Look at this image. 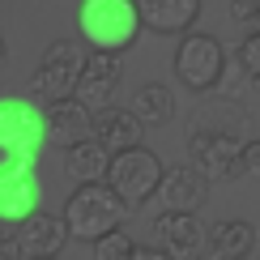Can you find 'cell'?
Wrapping results in <instances>:
<instances>
[{"instance_id": "23", "label": "cell", "mask_w": 260, "mask_h": 260, "mask_svg": "<svg viewBox=\"0 0 260 260\" xmlns=\"http://www.w3.org/2000/svg\"><path fill=\"white\" fill-rule=\"evenodd\" d=\"M239 171H243V175H252V179H260V137H252L239 149Z\"/></svg>"}, {"instance_id": "11", "label": "cell", "mask_w": 260, "mask_h": 260, "mask_svg": "<svg viewBox=\"0 0 260 260\" xmlns=\"http://www.w3.org/2000/svg\"><path fill=\"white\" fill-rule=\"evenodd\" d=\"M137 17L145 26V35L158 39H179L197 26L201 0H137Z\"/></svg>"}, {"instance_id": "5", "label": "cell", "mask_w": 260, "mask_h": 260, "mask_svg": "<svg viewBox=\"0 0 260 260\" xmlns=\"http://www.w3.org/2000/svg\"><path fill=\"white\" fill-rule=\"evenodd\" d=\"M47 145V115L39 99H0V154L17 158H39Z\"/></svg>"}, {"instance_id": "10", "label": "cell", "mask_w": 260, "mask_h": 260, "mask_svg": "<svg viewBox=\"0 0 260 260\" xmlns=\"http://www.w3.org/2000/svg\"><path fill=\"white\" fill-rule=\"evenodd\" d=\"M154 239L167 256H192V252L205 247L209 231L197 218V209H162L154 218Z\"/></svg>"}, {"instance_id": "12", "label": "cell", "mask_w": 260, "mask_h": 260, "mask_svg": "<svg viewBox=\"0 0 260 260\" xmlns=\"http://www.w3.org/2000/svg\"><path fill=\"white\" fill-rule=\"evenodd\" d=\"M64 239H69V226H64V218H56V213L35 209V213H26V218L17 222V252L30 256V260L60 256Z\"/></svg>"}, {"instance_id": "21", "label": "cell", "mask_w": 260, "mask_h": 260, "mask_svg": "<svg viewBox=\"0 0 260 260\" xmlns=\"http://www.w3.org/2000/svg\"><path fill=\"white\" fill-rule=\"evenodd\" d=\"M235 60L243 64L247 73L260 81V30H243V39H239V47H235Z\"/></svg>"}, {"instance_id": "16", "label": "cell", "mask_w": 260, "mask_h": 260, "mask_svg": "<svg viewBox=\"0 0 260 260\" xmlns=\"http://www.w3.org/2000/svg\"><path fill=\"white\" fill-rule=\"evenodd\" d=\"M107 167H111V149H107L99 137H81L77 145L64 149V171H69V179H73V183L107 179Z\"/></svg>"}, {"instance_id": "8", "label": "cell", "mask_w": 260, "mask_h": 260, "mask_svg": "<svg viewBox=\"0 0 260 260\" xmlns=\"http://www.w3.org/2000/svg\"><path fill=\"white\" fill-rule=\"evenodd\" d=\"M239 141L231 133H218V128H192L188 137V154L192 162L205 171L209 179H239Z\"/></svg>"}, {"instance_id": "13", "label": "cell", "mask_w": 260, "mask_h": 260, "mask_svg": "<svg viewBox=\"0 0 260 260\" xmlns=\"http://www.w3.org/2000/svg\"><path fill=\"white\" fill-rule=\"evenodd\" d=\"M90 137H99L107 149H128V145H141L145 137V124L133 115V107H115V103H103L90 111Z\"/></svg>"}, {"instance_id": "20", "label": "cell", "mask_w": 260, "mask_h": 260, "mask_svg": "<svg viewBox=\"0 0 260 260\" xmlns=\"http://www.w3.org/2000/svg\"><path fill=\"white\" fill-rule=\"evenodd\" d=\"M94 256L99 260H128V256H137V243L124 226H111L103 239H94Z\"/></svg>"}, {"instance_id": "25", "label": "cell", "mask_w": 260, "mask_h": 260, "mask_svg": "<svg viewBox=\"0 0 260 260\" xmlns=\"http://www.w3.org/2000/svg\"><path fill=\"white\" fill-rule=\"evenodd\" d=\"M5 56H9V43H5V35H0V64H5Z\"/></svg>"}, {"instance_id": "14", "label": "cell", "mask_w": 260, "mask_h": 260, "mask_svg": "<svg viewBox=\"0 0 260 260\" xmlns=\"http://www.w3.org/2000/svg\"><path fill=\"white\" fill-rule=\"evenodd\" d=\"M162 205L167 209H201L209 201V175L197 167V162H183V167H171L162 171Z\"/></svg>"}, {"instance_id": "3", "label": "cell", "mask_w": 260, "mask_h": 260, "mask_svg": "<svg viewBox=\"0 0 260 260\" xmlns=\"http://www.w3.org/2000/svg\"><path fill=\"white\" fill-rule=\"evenodd\" d=\"M162 171H167V167H162V158L154 154V149L128 145V149H115V154H111L107 183L115 188V197H120L128 209H137V205H145V201L158 192Z\"/></svg>"}, {"instance_id": "22", "label": "cell", "mask_w": 260, "mask_h": 260, "mask_svg": "<svg viewBox=\"0 0 260 260\" xmlns=\"http://www.w3.org/2000/svg\"><path fill=\"white\" fill-rule=\"evenodd\" d=\"M231 21L239 30H260V0H231Z\"/></svg>"}, {"instance_id": "19", "label": "cell", "mask_w": 260, "mask_h": 260, "mask_svg": "<svg viewBox=\"0 0 260 260\" xmlns=\"http://www.w3.org/2000/svg\"><path fill=\"white\" fill-rule=\"evenodd\" d=\"M218 90H222L231 103H243L247 94H256V90H260V81H256L252 73H247L243 64L231 56V60H226V69H222V77H218Z\"/></svg>"}, {"instance_id": "15", "label": "cell", "mask_w": 260, "mask_h": 260, "mask_svg": "<svg viewBox=\"0 0 260 260\" xmlns=\"http://www.w3.org/2000/svg\"><path fill=\"white\" fill-rule=\"evenodd\" d=\"M43 115H47V141L60 145V149H69V145H77L81 137H90V107H85L77 94L47 103Z\"/></svg>"}, {"instance_id": "7", "label": "cell", "mask_w": 260, "mask_h": 260, "mask_svg": "<svg viewBox=\"0 0 260 260\" xmlns=\"http://www.w3.org/2000/svg\"><path fill=\"white\" fill-rule=\"evenodd\" d=\"M39 158H17L5 154L0 158V222H21L26 213L39 209L43 201V183H39Z\"/></svg>"}, {"instance_id": "9", "label": "cell", "mask_w": 260, "mask_h": 260, "mask_svg": "<svg viewBox=\"0 0 260 260\" xmlns=\"http://www.w3.org/2000/svg\"><path fill=\"white\" fill-rule=\"evenodd\" d=\"M120 81H124V64H120V51H85V64H81V77H77V99L90 107H103V103H111V94L120 90Z\"/></svg>"}, {"instance_id": "1", "label": "cell", "mask_w": 260, "mask_h": 260, "mask_svg": "<svg viewBox=\"0 0 260 260\" xmlns=\"http://www.w3.org/2000/svg\"><path fill=\"white\" fill-rule=\"evenodd\" d=\"M124 213H128V205L115 197V188L107 179L77 183L73 197L64 201V226H69V239H81V243L103 239L111 226L124 222Z\"/></svg>"}, {"instance_id": "4", "label": "cell", "mask_w": 260, "mask_h": 260, "mask_svg": "<svg viewBox=\"0 0 260 260\" xmlns=\"http://www.w3.org/2000/svg\"><path fill=\"white\" fill-rule=\"evenodd\" d=\"M171 64H175V77H179L183 90L209 94V90H218V77L226 69V51L213 35L188 30V35H179V47H175V60Z\"/></svg>"}, {"instance_id": "2", "label": "cell", "mask_w": 260, "mask_h": 260, "mask_svg": "<svg viewBox=\"0 0 260 260\" xmlns=\"http://www.w3.org/2000/svg\"><path fill=\"white\" fill-rule=\"evenodd\" d=\"M77 30L85 39V47L94 51H124L141 35V17H137V0H81L77 9Z\"/></svg>"}, {"instance_id": "17", "label": "cell", "mask_w": 260, "mask_h": 260, "mask_svg": "<svg viewBox=\"0 0 260 260\" xmlns=\"http://www.w3.org/2000/svg\"><path fill=\"white\" fill-rule=\"evenodd\" d=\"M209 247L218 260H243L256 252V226L247 218H226L209 231Z\"/></svg>"}, {"instance_id": "6", "label": "cell", "mask_w": 260, "mask_h": 260, "mask_svg": "<svg viewBox=\"0 0 260 260\" xmlns=\"http://www.w3.org/2000/svg\"><path fill=\"white\" fill-rule=\"evenodd\" d=\"M81 64H85V47L77 39H56L47 51H43L35 77H30V94L39 103H56V99H69L77 90V77H81Z\"/></svg>"}, {"instance_id": "18", "label": "cell", "mask_w": 260, "mask_h": 260, "mask_svg": "<svg viewBox=\"0 0 260 260\" xmlns=\"http://www.w3.org/2000/svg\"><path fill=\"white\" fill-rule=\"evenodd\" d=\"M133 115H137L145 128L171 124V120H175V94H171L162 81H145V85L133 94Z\"/></svg>"}, {"instance_id": "24", "label": "cell", "mask_w": 260, "mask_h": 260, "mask_svg": "<svg viewBox=\"0 0 260 260\" xmlns=\"http://www.w3.org/2000/svg\"><path fill=\"white\" fill-rule=\"evenodd\" d=\"M21 256L17 252V231H13V222H0V260H13Z\"/></svg>"}]
</instances>
